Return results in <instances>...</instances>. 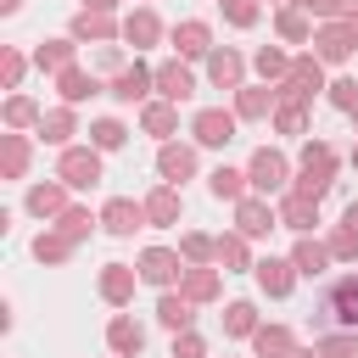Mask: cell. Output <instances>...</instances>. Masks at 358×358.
I'll use <instances>...</instances> for the list:
<instances>
[{"label": "cell", "instance_id": "4dcf8cb0", "mask_svg": "<svg viewBox=\"0 0 358 358\" xmlns=\"http://www.w3.org/2000/svg\"><path fill=\"white\" fill-rule=\"evenodd\" d=\"M140 129H145L157 145H162V140H173V134H179V106H173V101H162V95H151V101L140 106Z\"/></svg>", "mask_w": 358, "mask_h": 358}, {"label": "cell", "instance_id": "c3c4849f", "mask_svg": "<svg viewBox=\"0 0 358 358\" xmlns=\"http://www.w3.org/2000/svg\"><path fill=\"white\" fill-rule=\"evenodd\" d=\"M324 101H330L336 112H347V117H358V78H330V90H324Z\"/></svg>", "mask_w": 358, "mask_h": 358}, {"label": "cell", "instance_id": "484cf974", "mask_svg": "<svg viewBox=\"0 0 358 358\" xmlns=\"http://www.w3.org/2000/svg\"><path fill=\"white\" fill-rule=\"evenodd\" d=\"M106 347H112L117 358H140V352H145V324H140L134 313H112V319H106Z\"/></svg>", "mask_w": 358, "mask_h": 358}, {"label": "cell", "instance_id": "d6a6232c", "mask_svg": "<svg viewBox=\"0 0 358 358\" xmlns=\"http://www.w3.org/2000/svg\"><path fill=\"white\" fill-rule=\"evenodd\" d=\"M39 117H45V106H39L28 90H11V95L0 101V123H6V129H22V134H28V129H39Z\"/></svg>", "mask_w": 358, "mask_h": 358}, {"label": "cell", "instance_id": "6f0895ef", "mask_svg": "<svg viewBox=\"0 0 358 358\" xmlns=\"http://www.w3.org/2000/svg\"><path fill=\"white\" fill-rule=\"evenodd\" d=\"M347 17H352V22H358V0H352V11H347Z\"/></svg>", "mask_w": 358, "mask_h": 358}, {"label": "cell", "instance_id": "836d02e7", "mask_svg": "<svg viewBox=\"0 0 358 358\" xmlns=\"http://www.w3.org/2000/svg\"><path fill=\"white\" fill-rule=\"evenodd\" d=\"M218 268H224V274H252V268H257L252 241H246L241 229H224V235H218Z\"/></svg>", "mask_w": 358, "mask_h": 358}, {"label": "cell", "instance_id": "be15d7a7", "mask_svg": "<svg viewBox=\"0 0 358 358\" xmlns=\"http://www.w3.org/2000/svg\"><path fill=\"white\" fill-rule=\"evenodd\" d=\"M112 358H117V352H112Z\"/></svg>", "mask_w": 358, "mask_h": 358}, {"label": "cell", "instance_id": "ac0fdd59", "mask_svg": "<svg viewBox=\"0 0 358 358\" xmlns=\"http://www.w3.org/2000/svg\"><path fill=\"white\" fill-rule=\"evenodd\" d=\"M162 39H168V28H162L157 6H134V11H123V45H134V56L151 50V45H162Z\"/></svg>", "mask_w": 358, "mask_h": 358}, {"label": "cell", "instance_id": "f5cc1de1", "mask_svg": "<svg viewBox=\"0 0 358 358\" xmlns=\"http://www.w3.org/2000/svg\"><path fill=\"white\" fill-rule=\"evenodd\" d=\"M123 67H129L123 45H101V56H95V73H101V78H112V73H123Z\"/></svg>", "mask_w": 358, "mask_h": 358}, {"label": "cell", "instance_id": "3957f363", "mask_svg": "<svg viewBox=\"0 0 358 358\" xmlns=\"http://www.w3.org/2000/svg\"><path fill=\"white\" fill-rule=\"evenodd\" d=\"M274 90H280V101H302V106H313V95H319V90H330L324 62H319L313 50H296V56H291V73H285Z\"/></svg>", "mask_w": 358, "mask_h": 358}, {"label": "cell", "instance_id": "83f0119b", "mask_svg": "<svg viewBox=\"0 0 358 358\" xmlns=\"http://www.w3.org/2000/svg\"><path fill=\"white\" fill-rule=\"evenodd\" d=\"M34 134H39L45 145L67 151V145H73V134H78V106H67V101H62V106H50V112L39 117V129H34Z\"/></svg>", "mask_w": 358, "mask_h": 358}, {"label": "cell", "instance_id": "ab89813d", "mask_svg": "<svg viewBox=\"0 0 358 358\" xmlns=\"http://www.w3.org/2000/svg\"><path fill=\"white\" fill-rule=\"evenodd\" d=\"M252 352H257V358H291V352H296V330H291V324H257Z\"/></svg>", "mask_w": 358, "mask_h": 358}, {"label": "cell", "instance_id": "f35d334b", "mask_svg": "<svg viewBox=\"0 0 358 358\" xmlns=\"http://www.w3.org/2000/svg\"><path fill=\"white\" fill-rule=\"evenodd\" d=\"M291 263H296V274H308V280H319L336 257H330V246L324 241H313V235H296V246H291Z\"/></svg>", "mask_w": 358, "mask_h": 358}, {"label": "cell", "instance_id": "d590c367", "mask_svg": "<svg viewBox=\"0 0 358 358\" xmlns=\"http://www.w3.org/2000/svg\"><path fill=\"white\" fill-rule=\"evenodd\" d=\"M218 324H224V336L229 341H252L257 336V302H246V296H235V302H224V313H218Z\"/></svg>", "mask_w": 358, "mask_h": 358}, {"label": "cell", "instance_id": "db71d44e", "mask_svg": "<svg viewBox=\"0 0 358 358\" xmlns=\"http://www.w3.org/2000/svg\"><path fill=\"white\" fill-rule=\"evenodd\" d=\"M78 6H84V11H112V17H117V6H123V0H78Z\"/></svg>", "mask_w": 358, "mask_h": 358}, {"label": "cell", "instance_id": "7a4b0ae2", "mask_svg": "<svg viewBox=\"0 0 358 358\" xmlns=\"http://www.w3.org/2000/svg\"><path fill=\"white\" fill-rule=\"evenodd\" d=\"M246 179H252L257 196H285L291 179H296V168H291V157H285L280 145H257V151L246 157Z\"/></svg>", "mask_w": 358, "mask_h": 358}, {"label": "cell", "instance_id": "5b68a950", "mask_svg": "<svg viewBox=\"0 0 358 358\" xmlns=\"http://www.w3.org/2000/svg\"><path fill=\"white\" fill-rule=\"evenodd\" d=\"M336 324L358 330V268H352V274H341V280L324 291V308H319V319H313V330H319V336H324V330H336Z\"/></svg>", "mask_w": 358, "mask_h": 358}, {"label": "cell", "instance_id": "9a60e30c", "mask_svg": "<svg viewBox=\"0 0 358 358\" xmlns=\"http://www.w3.org/2000/svg\"><path fill=\"white\" fill-rule=\"evenodd\" d=\"M134 285H145L134 263H101V274H95V291H101L106 308H129L134 302Z\"/></svg>", "mask_w": 358, "mask_h": 358}, {"label": "cell", "instance_id": "7bdbcfd3", "mask_svg": "<svg viewBox=\"0 0 358 358\" xmlns=\"http://www.w3.org/2000/svg\"><path fill=\"white\" fill-rule=\"evenodd\" d=\"M90 145L95 151H123L129 145V123L123 117H95L90 123Z\"/></svg>", "mask_w": 358, "mask_h": 358}, {"label": "cell", "instance_id": "f907efd6", "mask_svg": "<svg viewBox=\"0 0 358 358\" xmlns=\"http://www.w3.org/2000/svg\"><path fill=\"white\" fill-rule=\"evenodd\" d=\"M173 358H207V336L190 324V330H173Z\"/></svg>", "mask_w": 358, "mask_h": 358}, {"label": "cell", "instance_id": "8fae6325", "mask_svg": "<svg viewBox=\"0 0 358 358\" xmlns=\"http://www.w3.org/2000/svg\"><path fill=\"white\" fill-rule=\"evenodd\" d=\"M235 229L246 235V241H263L268 229H280V207H274V196H241L235 201Z\"/></svg>", "mask_w": 358, "mask_h": 358}, {"label": "cell", "instance_id": "94428289", "mask_svg": "<svg viewBox=\"0 0 358 358\" xmlns=\"http://www.w3.org/2000/svg\"><path fill=\"white\" fill-rule=\"evenodd\" d=\"M352 134H358V117H352Z\"/></svg>", "mask_w": 358, "mask_h": 358}, {"label": "cell", "instance_id": "7c38bea8", "mask_svg": "<svg viewBox=\"0 0 358 358\" xmlns=\"http://www.w3.org/2000/svg\"><path fill=\"white\" fill-rule=\"evenodd\" d=\"M134 268H140V280H145V285L168 291V285H179V274H185V257H179V246H145V252L134 257Z\"/></svg>", "mask_w": 358, "mask_h": 358}, {"label": "cell", "instance_id": "8d00e7d4", "mask_svg": "<svg viewBox=\"0 0 358 358\" xmlns=\"http://www.w3.org/2000/svg\"><path fill=\"white\" fill-rule=\"evenodd\" d=\"M268 129H274V134H291V140H308V134H313V106H302V101H280L274 117H268Z\"/></svg>", "mask_w": 358, "mask_h": 358}, {"label": "cell", "instance_id": "603a6c76", "mask_svg": "<svg viewBox=\"0 0 358 358\" xmlns=\"http://www.w3.org/2000/svg\"><path fill=\"white\" fill-rule=\"evenodd\" d=\"M274 207H280V229H291V235H313V224H319V196L285 190V196H274Z\"/></svg>", "mask_w": 358, "mask_h": 358}, {"label": "cell", "instance_id": "30bf717a", "mask_svg": "<svg viewBox=\"0 0 358 358\" xmlns=\"http://www.w3.org/2000/svg\"><path fill=\"white\" fill-rule=\"evenodd\" d=\"M196 151H201L196 140H162V145H157V179H168V185L196 179V168H201Z\"/></svg>", "mask_w": 358, "mask_h": 358}, {"label": "cell", "instance_id": "1f68e13d", "mask_svg": "<svg viewBox=\"0 0 358 358\" xmlns=\"http://www.w3.org/2000/svg\"><path fill=\"white\" fill-rule=\"evenodd\" d=\"M28 252H34V263H45V268H56V263H67L73 252H78V241L73 235H62L56 224H45L34 241H28Z\"/></svg>", "mask_w": 358, "mask_h": 358}, {"label": "cell", "instance_id": "7dc6e473", "mask_svg": "<svg viewBox=\"0 0 358 358\" xmlns=\"http://www.w3.org/2000/svg\"><path fill=\"white\" fill-rule=\"evenodd\" d=\"M324 246H330V257H336V263H358V229H352V224H330Z\"/></svg>", "mask_w": 358, "mask_h": 358}, {"label": "cell", "instance_id": "60d3db41", "mask_svg": "<svg viewBox=\"0 0 358 358\" xmlns=\"http://www.w3.org/2000/svg\"><path fill=\"white\" fill-rule=\"evenodd\" d=\"M252 73H257L263 84H280V78L291 73V50H285V45H257V56H252Z\"/></svg>", "mask_w": 358, "mask_h": 358}, {"label": "cell", "instance_id": "44dd1931", "mask_svg": "<svg viewBox=\"0 0 358 358\" xmlns=\"http://www.w3.org/2000/svg\"><path fill=\"white\" fill-rule=\"evenodd\" d=\"M157 95H162V101H173V106H185V101L196 95V73H190V62H185V56L157 62Z\"/></svg>", "mask_w": 358, "mask_h": 358}, {"label": "cell", "instance_id": "ffe728a7", "mask_svg": "<svg viewBox=\"0 0 358 358\" xmlns=\"http://www.w3.org/2000/svg\"><path fill=\"white\" fill-rule=\"evenodd\" d=\"M252 280H257V291L263 296H274V302H285L291 291H296V263L291 257H257V268H252Z\"/></svg>", "mask_w": 358, "mask_h": 358}, {"label": "cell", "instance_id": "e0dca14e", "mask_svg": "<svg viewBox=\"0 0 358 358\" xmlns=\"http://www.w3.org/2000/svg\"><path fill=\"white\" fill-rule=\"evenodd\" d=\"M101 229L117 235V241H129L134 229H145V201H134V196H106V201H101Z\"/></svg>", "mask_w": 358, "mask_h": 358}, {"label": "cell", "instance_id": "91938a15", "mask_svg": "<svg viewBox=\"0 0 358 358\" xmlns=\"http://www.w3.org/2000/svg\"><path fill=\"white\" fill-rule=\"evenodd\" d=\"M274 6H296V0H274Z\"/></svg>", "mask_w": 358, "mask_h": 358}, {"label": "cell", "instance_id": "2e32d148", "mask_svg": "<svg viewBox=\"0 0 358 358\" xmlns=\"http://www.w3.org/2000/svg\"><path fill=\"white\" fill-rule=\"evenodd\" d=\"M140 201H145V224H151V229H173V224L185 218V196H179V185H168V179H157Z\"/></svg>", "mask_w": 358, "mask_h": 358}, {"label": "cell", "instance_id": "f546056e", "mask_svg": "<svg viewBox=\"0 0 358 358\" xmlns=\"http://www.w3.org/2000/svg\"><path fill=\"white\" fill-rule=\"evenodd\" d=\"M313 17L302 11V6H274V39L280 45H313Z\"/></svg>", "mask_w": 358, "mask_h": 358}, {"label": "cell", "instance_id": "f6af8a7d", "mask_svg": "<svg viewBox=\"0 0 358 358\" xmlns=\"http://www.w3.org/2000/svg\"><path fill=\"white\" fill-rule=\"evenodd\" d=\"M313 347H319V358H358V330H347V324H336V330H324V336H313Z\"/></svg>", "mask_w": 358, "mask_h": 358}, {"label": "cell", "instance_id": "5bb4252c", "mask_svg": "<svg viewBox=\"0 0 358 358\" xmlns=\"http://www.w3.org/2000/svg\"><path fill=\"white\" fill-rule=\"evenodd\" d=\"M168 45H173V56H185V62H207V56H213V22H207V17H185V22L168 28Z\"/></svg>", "mask_w": 358, "mask_h": 358}, {"label": "cell", "instance_id": "681fc988", "mask_svg": "<svg viewBox=\"0 0 358 358\" xmlns=\"http://www.w3.org/2000/svg\"><path fill=\"white\" fill-rule=\"evenodd\" d=\"M218 11H224L229 28H252L263 17V0H218Z\"/></svg>", "mask_w": 358, "mask_h": 358}, {"label": "cell", "instance_id": "4fadbf2b", "mask_svg": "<svg viewBox=\"0 0 358 358\" xmlns=\"http://www.w3.org/2000/svg\"><path fill=\"white\" fill-rule=\"evenodd\" d=\"M67 34L78 39V45H117L123 39V17H112V11H73V22H67Z\"/></svg>", "mask_w": 358, "mask_h": 358}, {"label": "cell", "instance_id": "680465c9", "mask_svg": "<svg viewBox=\"0 0 358 358\" xmlns=\"http://www.w3.org/2000/svg\"><path fill=\"white\" fill-rule=\"evenodd\" d=\"M352 168H358V145H352Z\"/></svg>", "mask_w": 358, "mask_h": 358}, {"label": "cell", "instance_id": "e575fe53", "mask_svg": "<svg viewBox=\"0 0 358 358\" xmlns=\"http://www.w3.org/2000/svg\"><path fill=\"white\" fill-rule=\"evenodd\" d=\"M190 319H196V302H190L179 285L157 291V324H162V330H190Z\"/></svg>", "mask_w": 358, "mask_h": 358}, {"label": "cell", "instance_id": "277c9868", "mask_svg": "<svg viewBox=\"0 0 358 358\" xmlns=\"http://www.w3.org/2000/svg\"><path fill=\"white\" fill-rule=\"evenodd\" d=\"M324 67H341V62H352L358 56V22L352 17H336V22H319L313 28V45H308Z\"/></svg>", "mask_w": 358, "mask_h": 358}, {"label": "cell", "instance_id": "bcb514c9", "mask_svg": "<svg viewBox=\"0 0 358 358\" xmlns=\"http://www.w3.org/2000/svg\"><path fill=\"white\" fill-rule=\"evenodd\" d=\"M28 62H34V56H22L17 45H0V90H22Z\"/></svg>", "mask_w": 358, "mask_h": 358}, {"label": "cell", "instance_id": "4316f807", "mask_svg": "<svg viewBox=\"0 0 358 358\" xmlns=\"http://www.w3.org/2000/svg\"><path fill=\"white\" fill-rule=\"evenodd\" d=\"M28 56H34V67H39V73H50V78H56L62 67H73V62H78V39H73V34H56V39H39Z\"/></svg>", "mask_w": 358, "mask_h": 358}, {"label": "cell", "instance_id": "b9f144b4", "mask_svg": "<svg viewBox=\"0 0 358 358\" xmlns=\"http://www.w3.org/2000/svg\"><path fill=\"white\" fill-rule=\"evenodd\" d=\"M50 224H56L62 235H73V241H90V235L101 229V213H90L84 201H67V213H62V218H50Z\"/></svg>", "mask_w": 358, "mask_h": 358}, {"label": "cell", "instance_id": "d4e9b609", "mask_svg": "<svg viewBox=\"0 0 358 358\" xmlns=\"http://www.w3.org/2000/svg\"><path fill=\"white\" fill-rule=\"evenodd\" d=\"M34 168V140L22 129H6L0 134V179H28Z\"/></svg>", "mask_w": 358, "mask_h": 358}, {"label": "cell", "instance_id": "ba28073f", "mask_svg": "<svg viewBox=\"0 0 358 358\" xmlns=\"http://www.w3.org/2000/svg\"><path fill=\"white\" fill-rule=\"evenodd\" d=\"M151 90H157V67H145L140 56H134L123 73H112V78H106V95H112L117 106H145V101H151Z\"/></svg>", "mask_w": 358, "mask_h": 358}, {"label": "cell", "instance_id": "8992f818", "mask_svg": "<svg viewBox=\"0 0 358 358\" xmlns=\"http://www.w3.org/2000/svg\"><path fill=\"white\" fill-rule=\"evenodd\" d=\"M235 129H241L235 106H196V112H190V140L207 145V151H224V145L235 140Z\"/></svg>", "mask_w": 358, "mask_h": 358}, {"label": "cell", "instance_id": "52a82bcc", "mask_svg": "<svg viewBox=\"0 0 358 358\" xmlns=\"http://www.w3.org/2000/svg\"><path fill=\"white\" fill-rule=\"evenodd\" d=\"M101 157L106 151H95V145H67V151H56V179L67 190H95L101 185Z\"/></svg>", "mask_w": 358, "mask_h": 358}, {"label": "cell", "instance_id": "9c48e42d", "mask_svg": "<svg viewBox=\"0 0 358 358\" xmlns=\"http://www.w3.org/2000/svg\"><path fill=\"white\" fill-rule=\"evenodd\" d=\"M229 106H235V117H241V123H268V117H274V106H280V90H274V84H263V78H246V84L229 95Z\"/></svg>", "mask_w": 358, "mask_h": 358}, {"label": "cell", "instance_id": "cb8c5ba5", "mask_svg": "<svg viewBox=\"0 0 358 358\" xmlns=\"http://www.w3.org/2000/svg\"><path fill=\"white\" fill-rule=\"evenodd\" d=\"M179 291H185L196 308L218 302V296H224V274H218V263H185V274H179Z\"/></svg>", "mask_w": 358, "mask_h": 358}, {"label": "cell", "instance_id": "11a10c76", "mask_svg": "<svg viewBox=\"0 0 358 358\" xmlns=\"http://www.w3.org/2000/svg\"><path fill=\"white\" fill-rule=\"evenodd\" d=\"M22 11V0H0V17H17Z\"/></svg>", "mask_w": 358, "mask_h": 358}, {"label": "cell", "instance_id": "9f6ffc18", "mask_svg": "<svg viewBox=\"0 0 358 358\" xmlns=\"http://www.w3.org/2000/svg\"><path fill=\"white\" fill-rule=\"evenodd\" d=\"M341 224H352V229H358V201H347V213H341Z\"/></svg>", "mask_w": 358, "mask_h": 358}, {"label": "cell", "instance_id": "816d5d0a", "mask_svg": "<svg viewBox=\"0 0 358 358\" xmlns=\"http://www.w3.org/2000/svg\"><path fill=\"white\" fill-rule=\"evenodd\" d=\"M296 6H302L313 22H336V17H347V11H352V0H296Z\"/></svg>", "mask_w": 358, "mask_h": 358}, {"label": "cell", "instance_id": "7402d4cb", "mask_svg": "<svg viewBox=\"0 0 358 358\" xmlns=\"http://www.w3.org/2000/svg\"><path fill=\"white\" fill-rule=\"evenodd\" d=\"M56 95H62L67 106H84L90 95H106V78H101L95 67H78V62H73V67L56 73Z\"/></svg>", "mask_w": 358, "mask_h": 358}, {"label": "cell", "instance_id": "6125c7cd", "mask_svg": "<svg viewBox=\"0 0 358 358\" xmlns=\"http://www.w3.org/2000/svg\"><path fill=\"white\" fill-rule=\"evenodd\" d=\"M140 6H151V0H140Z\"/></svg>", "mask_w": 358, "mask_h": 358}, {"label": "cell", "instance_id": "f1b7e54d", "mask_svg": "<svg viewBox=\"0 0 358 358\" xmlns=\"http://www.w3.org/2000/svg\"><path fill=\"white\" fill-rule=\"evenodd\" d=\"M22 207H28L34 218H62V213H67V185H62V179H34L28 196H22Z\"/></svg>", "mask_w": 358, "mask_h": 358}, {"label": "cell", "instance_id": "ee69618b", "mask_svg": "<svg viewBox=\"0 0 358 358\" xmlns=\"http://www.w3.org/2000/svg\"><path fill=\"white\" fill-rule=\"evenodd\" d=\"M179 257H185V263H218V235L185 229V235H179Z\"/></svg>", "mask_w": 358, "mask_h": 358}, {"label": "cell", "instance_id": "74e56055", "mask_svg": "<svg viewBox=\"0 0 358 358\" xmlns=\"http://www.w3.org/2000/svg\"><path fill=\"white\" fill-rule=\"evenodd\" d=\"M207 190L218 196V201H241V196H252V179H246V168H229V162H218L213 173H207Z\"/></svg>", "mask_w": 358, "mask_h": 358}, {"label": "cell", "instance_id": "d6986e66", "mask_svg": "<svg viewBox=\"0 0 358 358\" xmlns=\"http://www.w3.org/2000/svg\"><path fill=\"white\" fill-rule=\"evenodd\" d=\"M201 67H207V84H213V90H229V95H235V90L246 84V56H241L235 45H213V56H207Z\"/></svg>", "mask_w": 358, "mask_h": 358}, {"label": "cell", "instance_id": "6da1fadb", "mask_svg": "<svg viewBox=\"0 0 358 358\" xmlns=\"http://www.w3.org/2000/svg\"><path fill=\"white\" fill-rule=\"evenodd\" d=\"M336 168H341V151H336L330 140L308 134V140H302V151H296V179H291V190H302V196H319V201H324V190L336 185Z\"/></svg>", "mask_w": 358, "mask_h": 358}]
</instances>
